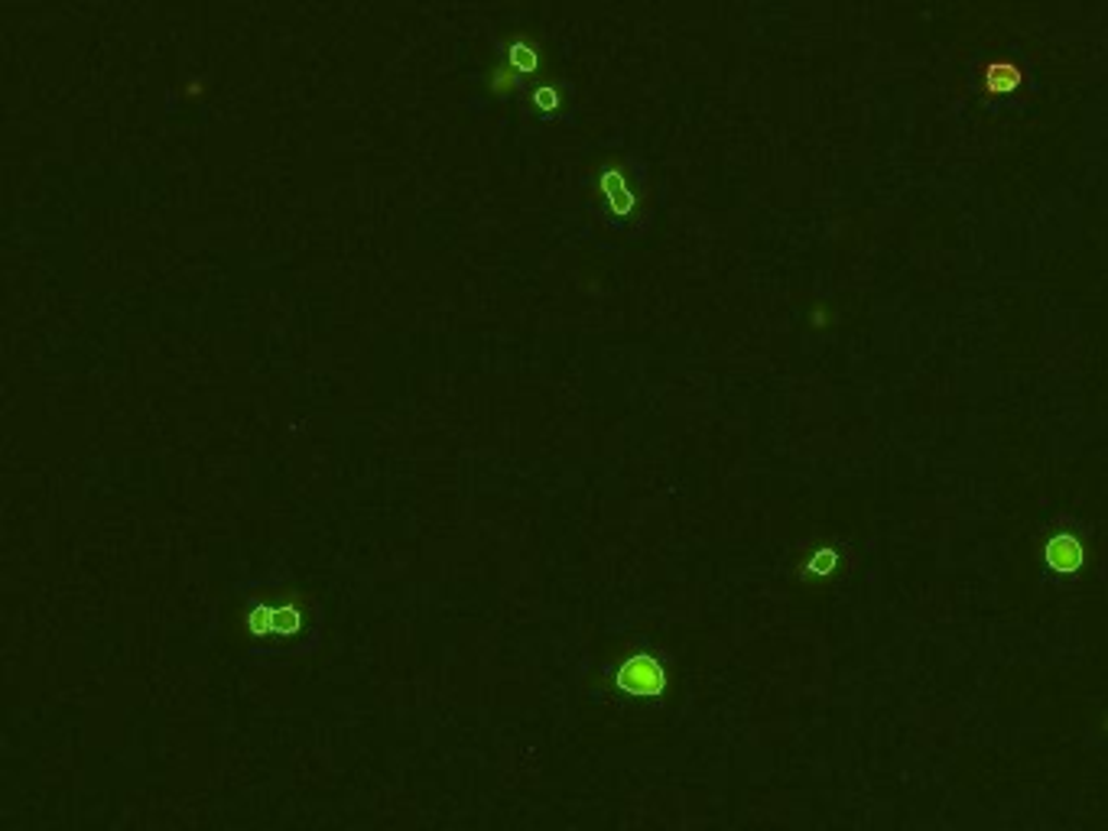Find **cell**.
I'll list each match as a JSON object with an SVG mask.
<instances>
[{"label":"cell","instance_id":"3957f363","mask_svg":"<svg viewBox=\"0 0 1108 831\" xmlns=\"http://www.w3.org/2000/svg\"><path fill=\"white\" fill-rule=\"evenodd\" d=\"M618 685L628 695H661L666 685L664 666L654 656H648V653L628 656L621 662V669H618Z\"/></svg>","mask_w":1108,"mask_h":831},{"label":"cell","instance_id":"6da1fadb","mask_svg":"<svg viewBox=\"0 0 1108 831\" xmlns=\"http://www.w3.org/2000/svg\"><path fill=\"white\" fill-rule=\"evenodd\" d=\"M241 633L254 653H309L319 643L316 605L283 585H263L241 601Z\"/></svg>","mask_w":1108,"mask_h":831},{"label":"cell","instance_id":"8992f818","mask_svg":"<svg viewBox=\"0 0 1108 831\" xmlns=\"http://www.w3.org/2000/svg\"><path fill=\"white\" fill-rule=\"evenodd\" d=\"M563 95H559V88L556 85H540L537 91H533V108H537V114L543 117V121H556L559 114H563Z\"/></svg>","mask_w":1108,"mask_h":831},{"label":"cell","instance_id":"7a4b0ae2","mask_svg":"<svg viewBox=\"0 0 1108 831\" xmlns=\"http://www.w3.org/2000/svg\"><path fill=\"white\" fill-rule=\"evenodd\" d=\"M586 193H589V211L599 214L602 227L628 231L641 218V176L628 160L618 157H602L589 166L586 176Z\"/></svg>","mask_w":1108,"mask_h":831},{"label":"cell","instance_id":"5b68a950","mask_svg":"<svg viewBox=\"0 0 1108 831\" xmlns=\"http://www.w3.org/2000/svg\"><path fill=\"white\" fill-rule=\"evenodd\" d=\"M1080 562H1083V549H1080V543L1073 536H1060V539L1050 543V566L1057 572L1070 575V572L1080 569Z\"/></svg>","mask_w":1108,"mask_h":831},{"label":"cell","instance_id":"277c9868","mask_svg":"<svg viewBox=\"0 0 1108 831\" xmlns=\"http://www.w3.org/2000/svg\"><path fill=\"white\" fill-rule=\"evenodd\" d=\"M540 59H543V52H540V46H537L530 36H514V39H507V46H504V65H507L514 75H533V72H540Z\"/></svg>","mask_w":1108,"mask_h":831}]
</instances>
